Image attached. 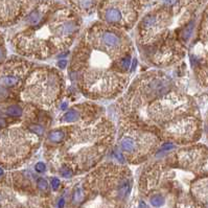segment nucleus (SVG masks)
<instances>
[{
  "label": "nucleus",
  "mask_w": 208,
  "mask_h": 208,
  "mask_svg": "<svg viewBox=\"0 0 208 208\" xmlns=\"http://www.w3.org/2000/svg\"><path fill=\"white\" fill-rule=\"evenodd\" d=\"M173 21V7H163L145 15L138 25L139 42L145 46L158 43L171 35L168 31Z\"/></svg>",
  "instance_id": "9"
},
{
  "label": "nucleus",
  "mask_w": 208,
  "mask_h": 208,
  "mask_svg": "<svg viewBox=\"0 0 208 208\" xmlns=\"http://www.w3.org/2000/svg\"><path fill=\"white\" fill-rule=\"evenodd\" d=\"M26 129L31 134H33V135H36V136H42L45 132L44 127L39 124H31L26 127Z\"/></svg>",
  "instance_id": "20"
},
{
  "label": "nucleus",
  "mask_w": 208,
  "mask_h": 208,
  "mask_svg": "<svg viewBox=\"0 0 208 208\" xmlns=\"http://www.w3.org/2000/svg\"><path fill=\"white\" fill-rule=\"evenodd\" d=\"M36 185H37L38 191H42V193L47 191V189H48V182H47L45 179H43V178H39V179L37 180Z\"/></svg>",
  "instance_id": "23"
},
{
  "label": "nucleus",
  "mask_w": 208,
  "mask_h": 208,
  "mask_svg": "<svg viewBox=\"0 0 208 208\" xmlns=\"http://www.w3.org/2000/svg\"><path fill=\"white\" fill-rule=\"evenodd\" d=\"M60 179L58 178H52L51 179V188H52L53 191H57L59 187H60Z\"/></svg>",
  "instance_id": "26"
},
{
  "label": "nucleus",
  "mask_w": 208,
  "mask_h": 208,
  "mask_svg": "<svg viewBox=\"0 0 208 208\" xmlns=\"http://www.w3.org/2000/svg\"><path fill=\"white\" fill-rule=\"evenodd\" d=\"M184 48L180 41L169 35L158 43L144 47L145 59L156 66H169L184 57Z\"/></svg>",
  "instance_id": "12"
},
{
  "label": "nucleus",
  "mask_w": 208,
  "mask_h": 208,
  "mask_svg": "<svg viewBox=\"0 0 208 208\" xmlns=\"http://www.w3.org/2000/svg\"><path fill=\"white\" fill-rule=\"evenodd\" d=\"M65 205V200L64 199H61L60 202H59V208H63Z\"/></svg>",
  "instance_id": "28"
},
{
  "label": "nucleus",
  "mask_w": 208,
  "mask_h": 208,
  "mask_svg": "<svg viewBox=\"0 0 208 208\" xmlns=\"http://www.w3.org/2000/svg\"><path fill=\"white\" fill-rule=\"evenodd\" d=\"M33 64L25 60H13L1 71L0 84L7 88H16L23 85L27 75L33 71Z\"/></svg>",
  "instance_id": "14"
},
{
  "label": "nucleus",
  "mask_w": 208,
  "mask_h": 208,
  "mask_svg": "<svg viewBox=\"0 0 208 208\" xmlns=\"http://www.w3.org/2000/svg\"><path fill=\"white\" fill-rule=\"evenodd\" d=\"M120 124L118 150L130 163L143 162L161 142L157 130L153 127L131 119L122 120Z\"/></svg>",
  "instance_id": "4"
},
{
  "label": "nucleus",
  "mask_w": 208,
  "mask_h": 208,
  "mask_svg": "<svg viewBox=\"0 0 208 208\" xmlns=\"http://www.w3.org/2000/svg\"><path fill=\"white\" fill-rule=\"evenodd\" d=\"M84 200H85V191L82 187L78 186V187L75 188L74 193H73L72 202L74 204H80V203H82Z\"/></svg>",
  "instance_id": "21"
},
{
  "label": "nucleus",
  "mask_w": 208,
  "mask_h": 208,
  "mask_svg": "<svg viewBox=\"0 0 208 208\" xmlns=\"http://www.w3.org/2000/svg\"><path fill=\"white\" fill-rule=\"evenodd\" d=\"M78 2V4L79 5H82V7H78V9H80L81 12H83V13H86L88 9H92V7L94 9V7H95L96 4H98V2H93V1H76ZM71 4H73V5H75L73 2H70Z\"/></svg>",
  "instance_id": "22"
},
{
  "label": "nucleus",
  "mask_w": 208,
  "mask_h": 208,
  "mask_svg": "<svg viewBox=\"0 0 208 208\" xmlns=\"http://www.w3.org/2000/svg\"><path fill=\"white\" fill-rule=\"evenodd\" d=\"M79 31L78 15L68 7H55L38 25L18 33L13 43L20 55L44 60L68 48Z\"/></svg>",
  "instance_id": "3"
},
{
  "label": "nucleus",
  "mask_w": 208,
  "mask_h": 208,
  "mask_svg": "<svg viewBox=\"0 0 208 208\" xmlns=\"http://www.w3.org/2000/svg\"><path fill=\"white\" fill-rule=\"evenodd\" d=\"M115 137V128L104 117H95L66 127V137L52 150L50 160L67 167L71 173L81 174L90 171L103 159Z\"/></svg>",
  "instance_id": "2"
},
{
  "label": "nucleus",
  "mask_w": 208,
  "mask_h": 208,
  "mask_svg": "<svg viewBox=\"0 0 208 208\" xmlns=\"http://www.w3.org/2000/svg\"><path fill=\"white\" fill-rule=\"evenodd\" d=\"M4 114L9 117H21V116L26 114V107L21 106V105H9L4 110Z\"/></svg>",
  "instance_id": "17"
},
{
  "label": "nucleus",
  "mask_w": 208,
  "mask_h": 208,
  "mask_svg": "<svg viewBox=\"0 0 208 208\" xmlns=\"http://www.w3.org/2000/svg\"><path fill=\"white\" fill-rule=\"evenodd\" d=\"M65 88L63 75L57 69L40 67L33 69L24 81L21 97L25 103L48 109L59 102Z\"/></svg>",
  "instance_id": "5"
},
{
  "label": "nucleus",
  "mask_w": 208,
  "mask_h": 208,
  "mask_svg": "<svg viewBox=\"0 0 208 208\" xmlns=\"http://www.w3.org/2000/svg\"><path fill=\"white\" fill-rule=\"evenodd\" d=\"M58 66L61 67V68H65V67L67 66V61L63 60V61H60V62H58Z\"/></svg>",
  "instance_id": "27"
},
{
  "label": "nucleus",
  "mask_w": 208,
  "mask_h": 208,
  "mask_svg": "<svg viewBox=\"0 0 208 208\" xmlns=\"http://www.w3.org/2000/svg\"><path fill=\"white\" fill-rule=\"evenodd\" d=\"M65 137H66V127H63V128L55 129L51 132H49L47 140L52 143H61L65 139Z\"/></svg>",
  "instance_id": "18"
},
{
  "label": "nucleus",
  "mask_w": 208,
  "mask_h": 208,
  "mask_svg": "<svg viewBox=\"0 0 208 208\" xmlns=\"http://www.w3.org/2000/svg\"><path fill=\"white\" fill-rule=\"evenodd\" d=\"M98 4L102 22L118 29H129L133 26L141 9L140 2L137 1H103Z\"/></svg>",
  "instance_id": "10"
},
{
  "label": "nucleus",
  "mask_w": 208,
  "mask_h": 208,
  "mask_svg": "<svg viewBox=\"0 0 208 208\" xmlns=\"http://www.w3.org/2000/svg\"><path fill=\"white\" fill-rule=\"evenodd\" d=\"M176 163L196 174H206L207 166V151L205 146L198 145L188 148H182L176 154Z\"/></svg>",
  "instance_id": "13"
},
{
  "label": "nucleus",
  "mask_w": 208,
  "mask_h": 208,
  "mask_svg": "<svg viewBox=\"0 0 208 208\" xmlns=\"http://www.w3.org/2000/svg\"><path fill=\"white\" fill-rule=\"evenodd\" d=\"M160 139L172 143L186 144L197 141L202 135V121L195 115L179 118L158 130Z\"/></svg>",
  "instance_id": "11"
},
{
  "label": "nucleus",
  "mask_w": 208,
  "mask_h": 208,
  "mask_svg": "<svg viewBox=\"0 0 208 208\" xmlns=\"http://www.w3.org/2000/svg\"><path fill=\"white\" fill-rule=\"evenodd\" d=\"M150 203L154 207H161L165 203V199L161 193H154L150 197Z\"/></svg>",
  "instance_id": "19"
},
{
  "label": "nucleus",
  "mask_w": 208,
  "mask_h": 208,
  "mask_svg": "<svg viewBox=\"0 0 208 208\" xmlns=\"http://www.w3.org/2000/svg\"><path fill=\"white\" fill-rule=\"evenodd\" d=\"M37 136L26 128L14 127L0 132V164L5 167H17L33 154Z\"/></svg>",
  "instance_id": "8"
},
{
  "label": "nucleus",
  "mask_w": 208,
  "mask_h": 208,
  "mask_svg": "<svg viewBox=\"0 0 208 208\" xmlns=\"http://www.w3.org/2000/svg\"><path fill=\"white\" fill-rule=\"evenodd\" d=\"M173 89V82L164 73L151 71L137 79L121 102L127 119H132L143 107Z\"/></svg>",
  "instance_id": "7"
},
{
  "label": "nucleus",
  "mask_w": 208,
  "mask_h": 208,
  "mask_svg": "<svg viewBox=\"0 0 208 208\" xmlns=\"http://www.w3.org/2000/svg\"><path fill=\"white\" fill-rule=\"evenodd\" d=\"M2 174H3V171H2V168H1V167H0V176H1V175H2Z\"/></svg>",
  "instance_id": "30"
},
{
  "label": "nucleus",
  "mask_w": 208,
  "mask_h": 208,
  "mask_svg": "<svg viewBox=\"0 0 208 208\" xmlns=\"http://www.w3.org/2000/svg\"><path fill=\"white\" fill-rule=\"evenodd\" d=\"M66 107H67V103H63V104L61 105V109H63V110L66 109Z\"/></svg>",
  "instance_id": "29"
},
{
  "label": "nucleus",
  "mask_w": 208,
  "mask_h": 208,
  "mask_svg": "<svg viewBox=\"0 0 208 208\" xmlns=\"http://www.w3.org/2000/svg\"><path fill=\"white\" fill-rule=\"evenodd\" d=\"M35 169L37 173H43L46 169V166H45V164L43 162H38L35 166Z\"/></svg>",
  "instance_id": "25"
},
{
  "label": "nucleus",
  "mask_w": 208,
  "mask_h": 208,
  "mask_svg": "<svg viewBox=\"0 0 208 208\" xmlns=\"http://www.w3.org/2000/svg\"><path fill=\"white\" fill-rule=\"evenodd\" d=\"M193 195L199 200L206 202L207 200V177L206 176L193 183Z\"/></svg>",
  "instance_id": "16"
},
{
  "label": "nucleus",
  "mask_w": 208,
  "mask_h": 208,
  "mask_svg": "<svg viewBox=\"0 0 208 208\" xmlns=\"http://www.w3.org/2000/svg\"><path fill=\"white\" fill-rule=\"evenodd\" d=\"M193 100L187 95L172 89L164 95L148 103L131 120L139 121L145 115V119L140 124L153 127L158 132L160 128L169 122L188 115H193Z\"/></svg>",
  "instance_id": "6"
},
{
  "label": "nucleus",
  "mask_w": 208,
  "mask_h": 208,
  "mask_svg": "<svg viewBox=\"0 0 208 208\" xmlns=\"http://www.w3.org/2000/svg\"><path fill=\"white\" fill-rule=\"evenodd\" d=\"M4 58H5V48H4V45H3L2 39L0 37V64L2 63Z\"/></svg>",
  "instance_id": "24"
},
{
  "label": "nucleus",
  "mask_w": 208,
  "mask_h": 208,
  "mask_svg": "<svg viewBox=\"0 0 208 208\" xmlns=\"http://www.w3.org/2000/svg\"><path fill=\"white\" fill-rule=\"evenodd\" d=\"M27 2L0 1V25H12L27 13Z\"/></svg>",
  "instance_id": "15"
},
{
  "label": "nucleus",
  "mask_w": 208,
  "mask_h": 208,
  "mask_svg": "<svg viewBox=\"0 0 208 208\" xmlns=\"http://www.w3.org/2000/svg\"><path fill=\"white\" fill-rule=\"evenodd\" d=\"M133 45L121 29L96 23L74 51L70 78L85 95L93 100L117 96L128 83Z\"/></svg>",
  "instance_id": "1"
}]
</instances>
